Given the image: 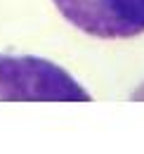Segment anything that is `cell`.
<instances>
[{"label":"cell","instance_id":"6da1fadb","mask_svg":"<svg viewBox=\"0 0 144 154\" xmlns=\"http://www.w3.org/2000/svg\"><path fill=\"white\" fill-rule=\"evenodd\" d=\"M80 81L50 59L0 55V102H90Z\"/></svg>","mask_w":144,"mask_h":154},{"label":"cell","instance_id":"7a4b0ae2","mask_svg":"<svg viewBox=\"0 0 144 154\" xmlns=\"http://www.w3.org/2000/svg\"><path fill=\"white\" fill-rule=\"evenodd\" d=\"M62 19L97 40L144 36V0H52Z\"/></svg>","mask_w":144,"mask_h":154}]
</instances>
